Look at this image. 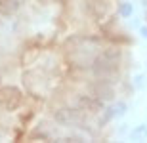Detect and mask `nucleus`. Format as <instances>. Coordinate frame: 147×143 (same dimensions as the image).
<instances>
[{"mask_svg": "<svg viewBox=\"0 0 147 143\" xmlns=\"http://www.w3.org/2000/svg\"><path fill=\"white\" fill-rule=\"evenodd\" d=\"M103 36L98 34H73L61 44L65 65L75 73H88L94 57L103 48Z\"/></svg>", "mask_w": 147, "mask_h": 143, "instance_id": "f257e3e1", "label": "nucleus"}, {"mask_svg": "<svg viewBox=\"0 0 147 143\" xmlns=\"http://www.w3.org/2000/svg\"><path fill=\"white\" fill-rule=\"evenodd\" d=\"M122 57H124V54H122L120 46H103L88 69L90 78L119 82L120 69H122Z\"/></svg>", "mask_w": 147, "mask_h": 143, "instance_id": "f03ea898", "label": "nucleus"}, {"mask_svg": "<svg viewBox=\"0 0 147 143\" xmlns=\"http://www.w3.org/2000/svg\"><path fill=\"white\" fill-rule=\"evenodd\" d=\"M52 120L61 128H80L86 120V115L80 113V111L69 105H59L52 111Z\"/></svg>", "mask_w": 147, "mask_h": 143, "instance_id": "7ed1b4c3", "label": "nucleus"}, {"mask_svg": "<svg viewBox=\"0 0 147 143\" xmlns=\"http://www.w3.org/2000/svg\"><path fill=\"white\" fill-rule=\"evenodd\" d=\"M82 13L94 23H103L113 15V0H80Z\"/></svg>", "mask_w": 147, "mask_h": 143, "instance_id": "20e7f679", "label": "nucleus"}, {"mask_svg": "<svg viewBox=\"0 0 147 143\" xmlns=\"http://www.w3.org/2000/svg\"><path fill=\"white\" fill-rule=\"evenodd\" d=\"M25 94L21 88H17L13 84H0V109L6 113H16L23 107Z\"/></svg>", "mask_w": 147, "mask_h": 143, "instance_id": "39448f33", "label": "nucleus"}, {"mask_svg": "<svg viewBox=\"0 0 147 143\" xmlns=\"http://www.w3.org/2000/svg\"><path fill=\"white\" fill-rule=\"evenodd\" d=\"M71 105L76 107V109L84 113L86 116H96V115H101V111L105 109V105L101 99H98L96 95L88 94V92H76L71 99Z\"/></svg>", "mask_w": 147, "mask_h": 143, "instance_id": "423d86ee", "label": "nucleus"}, {"mask_svg": "<svg viewBox=\"0 0 147 143\" xmlns=\"http://www.w3.org/2000/svg\"><path fill=\"white\" fill-rule=\"evenodd\" d=\"M117 84L111 80H99V78H92L86 82V92L96 95L98 99H101L103 103H111L117 97Z\"/></svg>", "mask_w": 147, "mask_h": 143, "instance_id": "0eeeda50", "label": "nucleus"}, {"mask_svg": "<svg viewBox=\"0 0 147 143\" xmlns=\"http://www.w3.org/2000/svg\"><path fill=\"white\" fill-rule=\"evenodd\" d=\"M21 0H0V15L2 17H13L21 10Z\"/></svg>", "mask_w": 147, "mask_h": 143, "instance_id": "6e6552de", "label": "nucleus"}, {"mask_svg": "<svg viewBox=\"0 0 147 143\" xmlns=\"http://www.w3.org/2000/svg\"><path fill=\"white\" fill-rule=\"evenodd\" d=\"M117 13H119L120 19H130V17L134 15V6H132L130 2L122 0V2L117 4Z\"/></svg>", "mask_w": 147, "mask_h": 143, "instance_id": "1a4fd4ad", "label": "nucleus"}, {"mask_svg": "<svg viewBox=\"0 0 147 143\" xmlns=\"http://www.w3.org/2000/svg\"><path fill=\"white\" fill-rule=\"evenodd\" d=\"M130 138L134 139V141H143V139L147 138V124H140V126H136L130 132Z\"/></svg>", "mask_w": 147, "mask_h": 143, "instance_id": "9d476101", "label": "nucleus"}, {"mask_svg": "<svg viewBox=\"0 0 147 143\" xmlns=\"http://www.w3.org/2000/svg\"><path fill=\"white\" fill-rule=\"evenodd\" d=\"M126 109H128V105H126L124 101H120V103H115V105H113L115 116H122V115L126 113Z\"/></svg>", "mask_w": 147, "mask_h": 143, "instance_id": "9b49d317", "label": "nucleus"}, {"mask_svg": "<svg viewBox=\"0 0 147 143\" xmlns=\"http://www.w3.org/2000/svg\"><path fill=\"white\" fill-rule=\"evenodd\" d=\"M142 34H143V38H147V27L142 29Z\"/></svg>", "mask_w": 147, "mask_h": 143, "instance_id": "f8f14e48", "label": "nucleus"}, {"mask_svg": "<svg viewBox=\"0 0 147 143\" xmlns=\"http://www.w3.org/2000/svg\"><path fill=\"white\" fill-rule=\"evenodd\" d=\"M0 84H2V75H0Z\"/></svg>", "mask_w": 147, "mask_h": 143, "instance_id": "ddd939ff", "label": "nucleus"}]
</instances>
